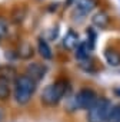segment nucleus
<instances>
[{
    "mask_svg": "<svg viewBox=\"0 0 120 122\" xmlns=\"http://www.w3.org/2000/svg\"><path fill=\"white\" fill-rule=\"evenodd\" d=\"M36 88H37V82H34L26 73L16 76L14 85H13V96H14V101L19 105H26L32 99V96L34 95Z\"/></svg>",
    "mask_w": 120,
    "mask_h": 122,
    "instance_id": "nucleus-1",
    "label": "nucleus"
},
{
    "mask_svg": "<svg viewBox=\"0 0 120 122\" xmlns=\"http://www.w3.org/2000/svg\"><path fill=\"white\" fill-rule=\"evenodd\" d=\"M66 83L62 81L53 82L50 85H47L40 95V101L44 106H56L59 105V102L62 101V98L66 93Z\"/></svg>",
    "mask_w": 120,
    "mask_h": 122,
    "instance_id": "nucleus-2",
    "label": "nucleus"
},
{
    "mask_svg": "<svg viewBox=\"0 0 120 122\" xmlns=\"http://www.w3.org/2000/svg\"><path fill=\"white\" fill-rule=\"evenodd\" d=\"M110 108V101L107 98H99L97 102L87 111V122H106Z\"/></svg>",
    "mask_w": 120,
    "mask_h": 122,
    "instance_id": "nucleus-3",
    "label": "nucleus"
},
{
    "mask_svg": "<svg viewBox=\"0 0 120 122\" xmlns=\"http://www.w3.org/2000/svg\"><path fill=\"white\" fill-rule=\"evenodd\" d=\"M97 93L92 88H83L80 89L74 96V106L76 109H90L97 102Z\"/></svg>",
    "mask_w": 120,
    "mask_h": 122,
    "instance_id": "nucleus-4",
    "label": "nucleus"
},
{
    "mask_svg": "<svg viewBox=\"0 0 120 122\" xmlns=\"http://www.w3.org/2000/svg\"><path fill=\"white\" fill-rule=\"evenodd\" d=\"M46 72H47V68L44 65H42L39 62H33V63H30L27 66V73L26 75L29 78H32L34 82H39V81H42L44 78Z\"/></svg>",
    "mask_w": 120,
    "mask_h": 122,
    "instance_id": "nucleus-5",
    "label": "nucleus"
},
{
    "mask_svg": "<svg viewBox=\"0 0 120 122\" xmlns=\"http://www.w3.org/2000/svg\"><path fill=\"white\" fill-rule=\"evenodd\" d=\"M37 52H39V55H40L43 59L50 60V59L53 57L51 47H50L49 42H46L43 37H39V40H37Z\"/></svg>",
    "mask_w": 120,
    "mask_h": 122,
    "instance_id": "nucleus-6",
    "label": "nucleus"
},
{
    "mask_svg": "<svg viewBox=\"0 0 120 122\" xmlns=\"http://www.w3.org/2000/svg\"><path fill=\"white\" fill-rule=\"evenodd\" d=\"M63 46H65L66 49H69V50L76 49V47L79 46V36H77V33H76L74 30L70 29V30L66 33V36L63 37Z\"/></svg>",
    "mask_w": 120,
    "mask_h": 122,
    "instance_id": "nucleus-7",
    "label": "nucleus"
},
{
    "mask_svg": "<svg viewBox=\"0 0 120 122\" xmlns=\"http://www.w3.org/2000/svg\"><path fill=\"white\" fill-rule=\"evenodd\" d=\"M12 93L10 81L7 76H0V101H6Z\"/></svg>",
    "mask_w": 120,
    "mask_h": 122,
    "instance_id": "nucleus-8",
    "label": "nucleus"
},
{
    "mask_svg": "<svg viewBox=\"0 0 120 122\" xmlns=\"http://www.w3.org/2000/svg\"><path fill=\"white\" fill-rule=\"evenodd\" d=\"M104 57L110 66H120V52H117L116 49H106Z\"/></svg>",
    "mask_w": 120,
    "mask_h": 122,
    "instance_id": "nucleus-9",
    "label": "nucleus"
},
{
    "mask_svg": "<svg viewBox=\"0 0 120 122\" xmlns=\"http://www.w3.org/2000/svg\"><path fill=\"white\" fill-rule=\"evenodd\" d=\"M96 7V0H77V10L82 15L92 12Z\"/></svg>",
    "mask_w": 120,
    "mask_h": 122,
    "instance_id": "nucleus-10",
    "label": "nucleus"
},
{
    "mask_svg": "<svg viewBox=\"0 0 120 122\" xmlns=\"http://www.w3.org/2000/svg\"><path fill=\"white\" fill-rule=\"evenodd\" d=\"M92 22H93V25L97 26V27H106V26L109 25V16H107V13H104V12H99V13H96V15L93 16Z\"/></svg>",
    "mask_w": 120,
    "mask_h": 122,
    "instance_id": "nucleus-11",
    "label": "nucleus"
},
{
    "mask_svg": "<svg viewBox=\"0 0 120 122\" xmlns=\"http://www.w3.org/2000/svg\"><path fill=\"white\" fill-rule=\"evenodd\" d=\"M76 57L80 60V62H83V60L89 59V47L84 43H79V46L76 47Z\"/></svg>",
    "mask_w": 120,
    "mask_h": 122,
    "instance_id": "nucleus-12",
    "label": "nucleus"
},
{
    "mask_svg": "<svg viewBox=\"0 0 120 122\" xmlns=\"http://www.w3.org/2000/svg\"><path fill=\"white\" fill-rule=\"evenodd\" d=\"M107 122H120V103L110 108L107 115Z\"/></svg>",
    "mask_w": 120,
    "mask_h": 122,
    "instance_id": "nucleus-13",
    "label": "nucleus"
},
{
    "mask_svg": "<svg viewBox=\"0 0 120 122\" xmlns=\"http://www.w3.org/2000/svg\"><path fill=\"white\" fill-rule=\"evenodd\" d=\"M89 50L94 49V45H96V32L93 30V27H89L87 29V42H86Z\"/></svg>",
    "mask_w": 120,
    "mask_h": 122,
    "instance_id": "nucleus-14",
    "label": "nucleus"
},
{
    "mask_svg": "<svg viewBox=\"0 0 120 122\" xmlns=\"http://www.w3.org/2000/svg\"><path fill=\"white\" fill-rule=\"evenodd\" d=\"M19 55H20L22 57H24V59L32 57V56H33V47H32L29 43H24L22 47H19Z\"/></svg>",
    "mask_w": 120,
    "mask_h": 122,
    "instance_id": "nucleus-15",
    "label": "nucleus"
},
{
    "mask_svg": "<svg viewBox=\"0 0 120 122\" xmlns=\"http://www.w3.org/2000/svg\"><path fill=\"white\" fill-rule=\"evenodd\" d=\"M9 32V23L5 17H0V39L5 37Z\"/></svg>",
    "mask_w": 120,
    "mask_h": 122,
    "instance_id": "nucleus-16",
    "label": "nucleus"
},
{
    "mask_svg": "<svg viewBox=\"0 0 120 122\" xmlns=\"http://www.w3.org/2000/svg\"><path fill=\"white\" fill-rule=\"evenodd\" d=\"M114 92H116V95H119V96H120V88H116V89H114Z\"/></svg>",
    "mask_w": 120,
    "mask_h": 122,
    "instance_id": "nucleus-17",
    "label": "nucleus"
},
{
    "mask_svg": "<svg viewBox=\"0 0 120 122\" xmlns=\"http://www.w3.org/2000/svg\"><path fill=\"white\" fill-rule=\"evenodd\" d=\"M70 3H73V0H67V3H66V5H67V6H69V5H70Z\"/></svg>",
    "mask_w": 120,
    "mask_h": 122,
    "instance_id": "nucleus-18",
    "label": "nucleus"
}]
</instances>
